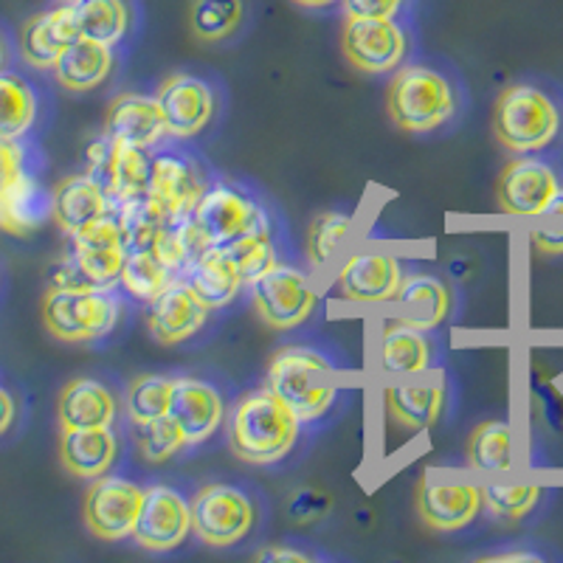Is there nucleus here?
Returning <instances> with one entry per match:
<instances>
[{"instance_id": "f257e3e1", "label": "nucleus", "mask_w": 563, "mask_h": 563, "mask_svg": "<svg viewBox=\"0 0 563 563\" xmlns=\"http://www.w3.org/2000/svg\"><path fill=\"white\" fill-rule=\"evenodd\" d=\"M299 426L288 406L265 386L238 400L229 426L231 451L249 465H274L294 451Z\"/></svg>"}, {"instance_id": "f03ea898", "label": "nucleus", "mask_w": 563, "mask_h": 563, "mask_svg": "<svg viewBox=\"0 0 563 563\" xmlns=\"http://www.w3.org/2000/svg\"><path fill=\"white\" fill-rule=\"evenodd\" d=\"M271 391L299 422H313L339 400V378L330 361L310 346H285L271 358Z\"/></svg>"}, {"instance_id": "7ed1b4c3", "label": "nucleus", "mask_w": 563, "mask_h": 563, "mask_svg": "<svg viewBox=\"0 0 563 563\" xmlns=\"http://www.w3.org/2000/svg\"><path fill=\"white\" fill-rule=\"evenodd\" d=\"M386 108L391 122L406 133H431L456 113L454 85L429 65H406L391 77Z\"/></svg>"}, {"instance_id": "20e7f679", "label": "nucleus", "mask_w": 563, "mask_h": 563, "mask_svg": "<svg viewBox=\"0 0 563 563\" xmlns=\"http://www.w3.org/2000/svg\"><path fill=\"white\" fill-rule=\"evenodd\" d=\"M122 319V299L110 288H52L43 301L45 330L59 341L104 339Z\"/></svg>"}, {"instance_id": "39448f33", "label": "nucleus", "mask_w": 563, "mask_h": 563, "mask_svg": "<svg viewBox=\"0 0 563 563\" xmlns=\"http://www.w3.org/2000/svg\"><path fill=\"white\" fill-rule=\"evenodd\" d=\"M493 130L510 153H538L561 133V110L541 88L510 85L493 110Z\"/></svg>"}, {"instance_id": "423d86ee", "label": "nucleus", "mask_w": 563, "mask_h": 563, "mask_svg": "<svg viewBox=\"0 0 563 563\" xmlns=\"http://www.w3.org/2000/svg\"><path fill=\"white\" fill-rule=\"evenodd\" d=\"M192 532L206 547H234L256 525V507L245 490L223 482L203 485L192 496Z\"/></svg>"}, {"instance_id": "0eeeda50", "label": "nucleus", "mask_w": 563, "mask_h": 563, "mask_svg": "<svg viewBox=\"0 0 563 563\" xmlns=\"http://www.w3.org/2000/svg\"><path fill=\"white\" fill-rule=\"evenodd\" d=\"M251 301L265 324L274 330H294L313 316L319 294L308 282V276L290 265L276 263L268 274L251 285Z\"/></svg>"}, {"instance_id": "6e6552de", "label": "nucleus", "mask_w": 563, "mask_h": 563, "mask_svg": "<svg viewBox=\"0 0 563 563\" xmlns=\"http://www.w3.org/2000/svg\"><path fill=\"white\" fill-rule=\"evenodd\" d=\"M344 57L366 74H389L406 59L409 34L395 18H346Z\"/></svg>"}, {"instance_id": "1a4fd4ad", "label": "nucleus", "mask_w": 563, "mask_h": 563, "mask_svg": "<svg viewBox=\"0 0 563 563\" xmlns=\"http://www.w3.org/2000/svg\"><path fill=\"white\" fill-rule=\"evenodd\" d=\"M144 487L124 476H99L85 493V525L102 541L133 538Z\"/></svg>"}, {"instance_id": "9d476101", "label": "nucleus", "mask_w": 563, "mask_h": 563, "mask_svg": "<svg viewBox=\"0 0 563 563\" xmlns=\"http://www.w3.org/2000/svg\"><path fill=\"white\" fill-rule=\"evenodd\" d=\"M192 532V505L184 493L169 485H153L144 490L133 538L141 550L173 552Z\"/></svg>"}, {"instance_id": "9b49d317", "label": "nucleus", "mask_w": 563, "mask_h": 563, "mask_svg": "<svg viewBox=\"0 0 563 563\" xmlns=\"http://www.w3.org/2000/svg\"><path fill=\"white\" fill-rule=\"evenodd\" d=\"M195 218L211 245H229L251 231L271 229L265 211L243 192H238L234 186L225 184L206 189L200 203L195 206Z\"/></svg>"}, {"instance_id": "f8f14e48", "label": "nucleus", "mask_w": 563, "mask_h": 563, "mask_svg": "<svg viewBox=\"0 0 563 563\" xmlns=\"http://www.w3.org/2000/svg\"><path fill=\"white\" fill-rule=\"evenodd\" d=\"M158 108L167 124V135L173 139H195L209 128L214 115V90L206 79L195 74H169L158 85Z\"/></svg>"}, {"instance_id": "ddd939ff", "label": "nucleus", "mask_w": 563, "mask_h": 563, "mask_svg": "<svg viewBox=\"0 0 563 563\" xmlns=\"http://www.w3.org/2000/svg\"><path fill=\"white\" fill-rule=\"evenodd\" d=\"M415 505L420 519L431 530L456 532L479 516L485 501H482V487L474 482L437 479V476H431V471H426V476L417 485Z\"/></svg>"}, {"instance_id": "4468645a", "label": "nucleus", "mask_w": 563, "mask_h": 563, "mask_svg": "<svg viewBox=\"0 0 563 563\" xmlns=\"http://www.w3.org/2000/svg\"><path fill=\"white\" fill-rule=\"evenodd\" d=\"M70 243H74L70 256L77 260L88 285L110 288L122 276L124 260H128V243H124L115 211L104 214L97 223L85 225L77 234H70Z\"/></svg>"}, {"instance_id": "2eb2a0df", "label": "nucleus", "mask_w": 563, "mask_h": 563, "mask_svg": "<svg viewBox=\"0 0 563 563\" xmlns=\"http://www.w3.org/2000/svg\"><path fill=\"white\" fill-rule=\"evenodd\" d=\"M561 189V178L547 161L512 158L499 175V209L512 218H538Z\"/></svg>"}, {"instance_id": "dca6fc26", "label": "nucleus", "mask_w": 563, "mask_h": 563, "mask_svg": "<svg viewBox=\"0 0 563 563\" xmlns=\"http://www.w3.org/2000/svg\"><path fill=\"white\" fill-rule=\"evenodd\" d=\"M404 282V265L391 254L358 251L346 256L335 276V288L346 301L355 305H384L391 301Z\"/></svg>"}, {"instance_id": "f3484780", "label": "nucleus", "mask_w": 563, "mask_h": 563, "mask_svg": "<svg viewBox=\"0 0 563 563\" xmlns=\"http://www.w3.org/2000/svg\"><path fill=\"white\" fill-rule=\"evenodd\" d=\"M209 319V305L200 299L192 290V285L186 279H175L158 299L150 305L147 327L158 344L175 346L184 344L186 339H192L200 333Z\"/></svg>"}, {"instance_id": "a211bd4d", "label": "nucleus", "mask_w": 563, "mask_h": 563, "mask_svg": "<svg viewBox=\"0 0 563 563\" xmlns=\"http://www.w3.org/2000/svg\"><path fill=\"white\" fill-rule=\"evenodd\" d=\"M122 147L150 150L167 135V124L161 115L158 99L144 93H119L104 113V133Z\"/></svg>"}, {"instance_id": "6ab92c4d", "label": "nucleus", "mask_w": 563, "mask_h": 563, "mask_svg": "<svg viewBox=\"0 0 563 563\" xmlns=\"http://www.w3.org/2000/svg\"><path fill=\"white\" fill-rule=\"evenodd\" d=\"M169 417L184 431L186 445H200L223 426L225 400L209 380L175 378Z\"/></svg>"}, {"instance_id": "aec40b11", "label": "nucleus", "mask_w": 563, "mask_h": 563, "mask_svg": "<svg viewBox=\"0 0 563 563\" xmlns=\"http://www.w3.org/2000/svg\"><path fill=\"white\" fill-rule=\"evenodd\" d=\"M113 211V200L108 198L102 186L97 180L85 175H70V178L59 180L54 186V223L65 231V234H77L85 225L97 223L104 214Z\"/></svg>"}, {"instance_id": "412c9836", "label": "nucleus", "mask_w": 563, "mask_h": 563, "mask_svg": "<svg viewBox=\"0 0 563 563\" xmlns=\"http://www.w3.org/2000/svg\"><path fill=\"white\" fill-rule=\"evenodd\" d=\"M209 189L203 169L192 158L175 153H161L153 158V184L150 192L158 195L169 206L173 214H186L195 211L200 198Z\"/></svg>"}, {"instance_id": "4be33fe9", "label": "nucleus", "mask_w": 563, "mask_h": 563, "mask_svg": "<svg viewBox=\"0 0 563 563\" xmlns=\"http://www.w3.org/2000/svg\"><path fill=\"white\" fill-rule=\"evenodd\" d=\"M74 40H79L77 20H74V9L59 7L52 12H40L29 20L23 32H20V52L23 59L34 68H54L59 54L68 48Z\"/></svg>"}, {"instance_id": "5701e85b", "label": "nucleus", "mask_w": 563, "mask_h": 563, "mask_svg": "<svg viewBox=\"0 0 563 563\" xmlns=\"http://www.w3.org/2000/svg\"><path fill=\"white\" fill-rule=\"evenodd\" d=\"M386 415L395 426L409 431L431 429L445 406V380H411V384H395L384 389Z\"/></svg>"}, {"instance_id": "b1692460", "label": "nucleus", "mask_w": 563, "mask_h": 563, "mask_svg": "<svg viewBox=\"0 0 563 563\" xmlns=\"http://www.w3.org/2000/svg\"><path fill=\"white\" fill-rule=\"evenodd\" d=\"M119 456V437L110 429H63L59 460L65 471L79 479H99Z\"/></svg>"}, {"instance_id": "393cba45", "label": "nucleus", "mask_w": 563, "mask_h": 563, "mask_svg": "<svg viewBox=\"0 0 563 563\" xmlns=\"http://www.w3.org/2000/svg\"><path fill=\"white\" fill-rule=\"evenodd\" d=\"M57 417L63 429H110L115 422V397L93 378L70 380L59 395Z\"/></svg>"}, {"instance_id": "a878e982", "label": "nucleus", "mask_w": 563, "mask_h": 563, "mask_svg": "<svg viewBox=\"0 0 563 563\" xmlns=\"http://www.w3.org/2000/svg\"><path fill=\"white\" fill-rule=\"evenodd\" d=\"M378 364L391 378H415L431 366V344L422 330L395 319L384 324L378 341Z\"/></svg>"}, {"instance_id": "bb28decb", "label": "nucleus", "mask_w": 563, "mask_h": 563, "mask_svg": "<svg viewBox=\"0 0 563 563\" xmlns=\"http://www.w3.org/2000/svg\"><path fill=\"white\" fill-rule=\"evenodd\" d=\"M0 211H3V231L9 234L37 231L54 218V189H48L37 175H20L12 189L0 198Z\"/></svg>"}, {"instance_id": "cd10ccee", "label": "nucleus", "mask_w": 563, "mask_h": 563, "mask_svg": "<svg viewBox=\"0 0 563 563\" xmlns=\"http://www.w3.org/2000/svg\"><path fill=\"white\" fill-rule=\"evenodd\" d=\"M395 299L400 305V319L422 333L440 327L451 313V290L431 274L404 276Z\"/></svg>"}, {"instance_id": "c85d7f7f", "label": "nucleus", "mask_w": 563, "mask_h": 563, "mask_svg": "<svg viewBox=\"0 0 563 563\" xmlns=\"http://www.w3.org/2000/svg\"><path fill=\"white\" fill-rule=\"evenodd\" d=\"M113 59L115 57L110 45L79 37L59 54L54 74H57V82L63 88L74 90V93H85V90L99 88L110 77Z\"/></svg>"}, {"instance_id": "c756f323", "label": "nucleus", "mask_w": 563, "mask_h": 563, "mask_svg": "<svg viewBox=\"0 0 563 563\" xmlns=\"http://www.w3.org/2000/svg\"><path fill=\"white\" fill-rule=\"evenodd\" d=\"M180 279L192 285V290L209 305V310L225 308L229 301L238 299L240 288L245 285L243 276L238 274V268L231 265V260L225 256V251L220 245H211L200 260H195L180 274Z\"/></svg>"}, {"instance_id": "7c9ffc66", "label": "nucleus", "mask_w": 563, "mask_h": 563, "mask_svg": "<svg viewBox=\"0 0 563 563\" xmlns=\"http://www.w3.org/2000/svg\"><path fill=\"white\" fill-rule=\"evenodd\" d=\"M79 37L102 45H119L130 32L133 12L128 0H70Z\"/></svg>"}, {"instance_id": "2f4dec72", "label": "nucleus", "mask_w": 563, "mask_h": 563, "mask_svg": "<svg viewBox=\"0 0 563 563\" xmlns=\"http://www.w3.org/2000/svg\"><path fill=\"white\" fill-rule=\"evenodd\" d=\"M113 211L115 218H119V225H122L128 251L153 249L161 229H164V225L169 223V218H173L169 206L153 192L141 195V198L133 200H124V203H115Z\"/></svg>"}, {"instance_id": "473e14b6", "label": "nucleus", "mask_w": 563, "mask_h": 563, "mask_svg": "<svg viewBox=\"0 0 563 563\" xmlns=\"http://www.w3.org/2000/svg\"><path fill=\"white\" fill-rule=\"evenodd\" d=\"M37 97L34 88L12 70H0V139L20 141L34 128Z\"/></svg>"}, {"instance_id": "72a5a7b5", "label": "nucleus", "mask_w": 563, "mask_h": 563, "mask_svg": "<svg viewBox=\"0 0 563 563\" xmlns=\"http://www.w3.org/2000/svg\"><path fill=\"white\" fill-rule=\"evenodd\" d=\"M150 184H153V161H150L147 150L115 144L113 167H110L108 184H104V192L113 200V206L147 195Z\"/></svg>"}, {"instance_id": "f704fd0d", "label": "nucleus", "mask_w": 563, "mask_h": 563, "mask_svg": "<svg viewBox=\"0 0 563 563\" xmlns=\"http://www.w3.org/2000/svg\"><path fill=\"white\" fill-rule=\"evenodd\" d=\"M175 279H178V276L161 263V256L155 254L153 249L128 251L122 276H119L122 288L128 290L135 301H144V305H153Z\"/></svg>"}, {"instance_id": "c9c22d12", "label": "nucleus", "mask_w": 563, "mask_h": 563, "mask_svg": "<svg viewBox=\"0 0 563 563\" xmlns=\"http://www.w3.org/2000/svg\"><path fill=\"white\" fill-rule=\"evenodd\" d=\"M243 20V0H192L189 7V32L200 43H223L240 32Z\"/></svg>"}, {"instance_id": "e433bc0d", "label": "nucleus", "mask_w": 563, "mask_h": 563, "mask_svg": "<svg viewBox=\"0 0 563 563\" xmlns=\"http://www.w3.org/2000/svg\"><path fill=\"white\" fill-rule=\"evenodd\" d=\"M467 462L482 474H501L512 465V434L501 420L482 422L467 442Z\"/></svg>"}, {"instance_id": "4c0bfd02", "label": "nucleus", "mask_w": 563, "mask_h": 563, "mask_svg": "<svg viewBox=\"0 0 563 563\" xmlns=\"http://www.w3.org/2000/svg\"><path fill=\"white\" fill-rule=\"evenodd\" d=\"M173 384L175 378H164V375H141L130 380L124 391V409H128L130 422L141 426V422L167 417L169 404H173Z\"/></svg>"}, {"instance_id": "58836bf2", "label": "nucleus", "mask_w": 563, "mask_h": 563, "mask_svg": "<svg viewBox=\"0 0 563 563\" xmlns=\"http://www.w3.org/2000/svg\"><path fill=\"white\" fill-rule=\"evenodd\" d=\"M225 251V256L231 260V265L238 268V274L243 276L245 285H254L260 276L268 274L276 265V251L271 243V229L251 231L245 238L234 240L229 245H220Z\"/></svg>"}, {"instance_id": "ea45409f", "label": "nucleus", "mask_w": 563, "mask_h": 563, "mask_svg": "<svg viewBox=\"0 0 563 563\" xmlns=\"http://www.w3.org/2000/svg\"><path fill=\"white\" fill-rule=\"evenodd\" d=\"M186 445V437L180 431L178 422L173 417H158L153 422H141L135 426V451H139L150 465H161V462L173 460L175 454H180Z\"/></svg>"}, {"instance_id": "a19ab883", "label": "nucleus", "mask_w": 563, "mask_h": 563, "mask_svg": "<svg viewBox=\"0 0 563 563\" xmlns=\"http://www.w3.org/2000/svg\"><path fill=\"white\" fill-rule=\"evenodd\" d=\"M350 231L352 218L344 214V211H324V214H319V218L313 220V225H310L308 245H305L310 265H313V268L330 265V260L339 254L344 240L350 238Z\"/></svg>"}, {"instance_id": "79ce46f5", "label": "nucleus", "mask_w": 563, "mask_h": 563, "mask_svg": "<svg viewBox=\"0 0 563 563\" xmlns=\"http://www.w3.org/2000/svg\"><path fill=\"white\" fill-rule=\"evenodd\" d=\"M541 499L538 485H487L482 487V501L490 516L501 521H519L530 516L532 507Z\"/></svg>"}, {"instance_id": "37998d69", "label": "nucleus", "mask_w": 563, "mask_h": 563, "mask_svg": "<svg viewBox=\"0 0 563 563\" xmlns=\"http://www.w3.org/2000/svg\"><path fill=\"white\" fill-rule=\"evenodd\" d=\"M29 173L26 147L20 141L0 139V198L12 189L20 175Z\"/></svg>"}, {"instance_id": "c03bdc74", "label": "nucleus", "mask_w": 563, "mask_h": 563, "mask_svg": "<svg viewBox=\"0 0 563 563\" xmlns=\"http://www.w3.org/2000/svg\"><path fill=\"white\" fill-rule=\"evenodd\" d=\"M346 18H395L404 0H341Z\"/></svg>"}, {"instance_id": "a18cd8bd", "label": "nucleus", "mask_w": 563, "mask_h": 563, "mask_svg": "<svg viewBox=\"0 0 563 563\" xmlns=\"http://www.w3.org/2000/svg\"><path fill=\"white\" fill-rule=\"evenodd\" d=\"M294 516H299L296 521H313L319 512L327 510V499H321L319 493H301L299 499L290 505Z\"/></svg>"}, {"instance_id": "49530a36", "label": "nucleus", "mask_w": 563, "mask_h": 563, "mask_svg": "<svg viewBox=\"0 0 563 563\" xmlns=\"http://www.w3.org/2000/svg\"><path fill=\"white\" fill-rule=\"evenodd\" d=\"M532 245L541 254H563V229H536Z\"/></svg>"}, {"instance_id": "de8ad7c7", "label": "nucleus", "mask_w": 563, "mask_h": 563, "mask_svg": "<svg viewBox=\"0 0 563 563\" xmlns=\"http://www.w3.org/2000/svg\"><path fill=\"white\" fill-rule=\"evenodd\" d=\"M256 561H276V563H308L310 555L299 550H288V547H265L256 552Z\"/></svg>"}, {"instance_id": "09e8293b", "label": "nucleus", "mask_w": 563, "mask_h": 563, "mask_svg": "<svg viewBox=\"0 0 563 563\" xmlns=\"http://www.w3.org/2000/svg\"><path fill=\"white\" fill-rule=\"evenodd\" d=\"M14 409H18V406H14V397L9 395V391L3 389V386H0V437L7 434L9 429H12Z\"/></svg>"}, {"instance_id": "8fccbe9b", "label": "nucleus", "mask_w": 563, "mask_h": 563, "mask_svg": "<svg viewBox=\"0 0 563 563\" xmlns=\"http://www.w3.org/2000/svg\"><path fill=\"white\" fill-rule=\"evenodd\" d=\"M544 214H561V218H563V186L555 192V198L550 200V206H547Z\"/></svg>"}, {"instance_id": "3c124183", "label": "nucleus", "mask_w": 563, "mask_h": 563, "mask_svg": "<svg viewBox=\"0 0 563 563\" xmlns=\"http://www.w3.org/2000/svg\"><path fill=\"white\" fill-rule=\"evenodd\" d=\"M296 7H305V9H324V7H333L339 0H294Z\"/></svg>"}, {"instance_id": "603ef678", "label": "nucleus", "mask_w": 563, "mask_h": 563, "mask_svg": "<svg viewBox=\"0 0 563 563\" xmlns=\"http://www.w3.org/2000/svg\"><path fill=\"white\" fill-rule=\"evenodd\" d=\"M487 561H538L536 555H493Z\"/></svg>"}, {"instance_id": "864d4df0", "label": "nucleus", "mask_w": 563, "mask_h": 563, "mask_svg": "<svg viewBox=\"0 0 563 563\" xmlns=\"http://www.w3.org/2000/svg\"><path fill=\"white\" fill-rule=\"evenodd\" d=\"M3 59H7V52H3V40H0V70H3Z\"/></svg>"}, {"instance_id": "5fc2aeb1", "label": "nucleus", "mask_w": 563, "mask_h": 563, "mask_svg": "<svg viewBox=\"0 0 563 563\" xmlns=\"http://www.w3.org/2000/svg\"><path fill=\"white\" fill-rule=\"evenodd\" d=\"M0 231H3V211H0Z\"/></svg>"}]
</instances>
